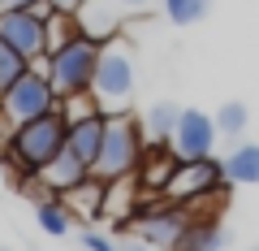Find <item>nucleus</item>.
I'll list each match as a JSON object with an SVG mask.
<instances>
[{
  "label": "nucleus",
  "instance_id": "obj_1",
  "mask_svg": "<svg viewBox=\"0 0 259 251\" xmlns=\"http://www.w3.org/2000/svg\"><path fill=\"white\" fill-rule=\"evenodd\" d=\"M65 130H69V121H65L61 104H56V109L44 113V117H30V121H22V126H13V130L5 134L0 156H5V165H9L18 177L35 182L39 169L65 148Z\"/></svg>",
  "mask_w": 259,
  "mask_h": 251
},
{
  "label": "nucleus",
  "instance_id": "obj_2",
  "mask_svg": "<svg viewBox=\"0 0 259 251\" xmlns=\"http://www.w3.org/2000/svg\"><path fill=\"white\" fill-rule=\"evenodd\" d=\"M143 152H147L143 121H134L130 113H108L104 148H100V160L91 165V173L104 177V182H112V177H130V173H139Z\"/></svg>",
  "mask_w": 259,
  "mask_h": 251
},
{
  "label": "nucleus",
  "instance_id": "obj_3",
  "mask_svg": "<svg viewBox=\"0 0 259 251\" xmlns=\"http://www.w3.org/2000/svg\"><path fill=\"white\" fill-rule=\"evenodd\" d=\"M91 95L104 104V113H125V104L134 100V52L121 35L100 44V65H95Z\"/></svg>",
  "mask_w": 259,
  "mask_h": 251
},
{
  "label": "nucleus",
  "instance_id": "obj_4",
  "mask_svg": "<svg viewBox=\"0 0 259 251\" xmlns=\"http://www.w3.org/2000/svg\"><path fill=\"white\" fill-rule=\"evenodd\" d=\"M56 104H61V95H56L44 61H35V65L22 69V78L9 87V91L0 95V126H5V134H9L13 126H22V121H30V117H44V113H52Z\"/></svg>",
  "mask_w": 259,
  "mask_h": 251
},
{
  "label": "nucleus",
  "instance_id": "obj_5",
  "mask_svg": "<svg viewBox=\"0 0 259 251\" xmlns=\"http://www.w3.org/2000/svg\"><path fill=\"white\" fill-rule=\"evenodd\" d=\"M95 65H100V39H91V35H78L65 48H56V52L44 56V69H48V78H52V87H56L61 100L65 95L91 91Z\"/></svg>",
  "mask_w": 259,
  "mask_h": 251
},
{
  "label": "nucleus",
  "instance_id": "obj_6",
  "mask_svg": "<svg viewBox=\"0 0 259 251\" xmlns=\"http://www.w3.org/2000/svg\"><path fill=\"white\" fill-rule=\"evenodd\" d=\"M225 182H229L225 177V160H216V152L212 156H194V160L177 165V173L164 186V199L190 208L194 199H203V195H225Z\"/></svg>",
  "mask_w": 259,
  "mask_h": 251
},
{
  "label": "nucleus",
  "instance_id": "obj_7",
  "mask_svg": "<svg viewBox=\"0 0 259 251\" xmlns=\"http://www.w3.org/2000/svg\"><path fill=\"white\" fill-rule=\"evenodd\" d=\"M0 39L18 48L30 65L48 56V22L30 9H0Z\"/></svg>",
  "mask_w": 259,
  "mask_h": 251
},
{
  "label": "nucleus",
  "instance_id": "obj_8",
  "mask_svg": "<svg viewBox=\"0 0 259 251\" xmlns=\"http://www.w3.org/2000/svg\"><path fill=\"white\" fill-rule=\"evenodd\" d=\"M190 221H194V217L186 212L182 204H168V199H164V204H156L151 212L139 217V238L151 242V247H160V251H182Z\"/></svg>",
  "mask_w": 259,
  "mask_h": 251
},
{
  "label": "nucleus",
  "instance_id": "obj_9",
  "mask_svg": "<svg viewBox=\"0 0 259 251\" xmlns=\"http://www.w3.org/2000/svg\"><path fill=\"white\" fill-rule=\"evenodd\" d=\"M216 139H221V130H216V117L203 109H182V117H177V130H173V152L182 160H194V156H212L216 152Z\"/></svg>",
  "mask_w": 259,
  "mask_h": 251
},
{
  "label": "nucleus",
  "instance_id": "obj_10",
  "mask_svg": "<svg viewBox=\"0 0 259 251\" xmlns=\"http://www.w3.org/2000/svg\"><path fill=\"white\" fill-rule=\"evenodd\" d=\"M87 177H91V165H87V160L78 156L69 143H65V148L56 152V156L48 160L44 169H39L35 182L44 186L48 195H65V191H74V186H78V182H87Z\"/></svg>",
  "mask_w": 259,
  "mask_h": 251
},
{
  "label": "nucleus",
  "instance_id": "obj_11",
  "mask_svg": "<svg viewBox=\"0 0 259 251\" xmlns=\"http://www.w3.org/2000/svg\"><path fill=\"white\" fill-rule=\"evenodd\" d=\"M139 173L130 177H112V182H104V204H100V221L108 225H130L134 217H139Z\"/></svg>",
  "mask_w": 259,
  "mask_h": 251
},
{
  "label": "nucleus",
  "instance_id": "obj_12",
  "mask_svg": "<svg viewBox=\"0 0 259 251\" xmlns=\"http://www.w3.org/2000/svg\"><path fill=\"white\" fill-rule=\"evenodd\" d=\"M182 156L173 152V143H151V152H143V165H139V182L143 191H164L168 177L177 173Z\"/></svg>",
  "mask_w": 259,
  "mask_h": 251
},
{
  "label": "nucleus",
  "instance_id": "obj_13",
  "mask_svg": "<svg viewBox=\"0 0 259 251\" xmlns=\"http://www.w3.org/2000/svg\"><path fill=\"white\" fill-rule=\"evenodd\" d=\"M104 126H108V113H91V117H82V121H69L65 143H69L87 165H95V160H100V148H104Z\"/></svg>",
  "mask_w": 259,
  "mask_h": 251
},
{
  "label": "nucleus",
  "instance_id": "obj_14",
  "mask_svg": "<svg viewBox=\"0 0 259 251\" xmlns=\"http://www.w3.org/2000/svg\"><path fill=\"white\" fill-rule=\"evenodd\" d=\"M65 208L78 217H87V221H100V204H104V177H87V182H78L74 191H65Z\"/></svg>",
  "mask_w": 259,
  "mask_h": 251
},
{
  "label": "nucleus",
  "instance_id": "obj_15",
  "mask_svg": "<svg viewBox=\"0 0 259 251\" xmlns=\"http://www.w3.org/2000/svg\"><path fill=\"white\" fill-rule=\"evenodd\" d=\"M225 177L238 186H259V143H238L225 160Z\"/></svg>",
  "mask_w": 259,
  "mask_h": 251
},
{
  "label": "nucleus",
  "instance_id": "obj_16",
  "mask_svg": "<svg viewBox=\"0 0 259 251\" xmlns=\"http://www.w3.org/2000/svg\"><path fill=\"white\" fill-rule=\"evenodd\" d=\"M177 117H182V109H177L173 100H160L147 109V117H143V134H147V143H168L177 130Z\"/></svg>",
  "mask_w": 259,
  "mask_h": 251
},
{
  "label": "nucleus",
  "instance_id": "obj_17",
  "mask_svg": "<svg viewBox=\"0 0 259 251\" xmlns=\"http://www.w3.org/2000/svg\"><path fill=\"white\" fill-rule=\"evenodd\" d=\"M35 221L44 225V234H56V238H65V234L74 230V212L65 208L61 195H44L35 204Z\"/></svg>",
  "mask_w": 259,
  "mask_h": 251
},
{
  "label": "nucleus",
  "instance_id": "obj_18",
  "mask_svg": "<svg viewBox=\"0 0 259 251\" xmlns=\"http://www.w3.org/2000/svg\"><path fill=\"white\" fill-rule=\"evenodd\" d=\"M221 247H225V230L216 221H199V217H194L190 230H186L182 251H221Z\"/></svg>",
  "mask_w": 259,
  "mask_h": 251
},
{
  "label": "nucleus",
  "instance_id": "obj_19",
  "mask_svg": "<svg viewBox=\"0 0 259 251\" xmlns=\"http://www.w3.org/2000/svg\"><path fill=\"white\" fill-rule=\"evenodd\" d=\"M78 35H87L78 13H52V18H48V52L65 48L69 39H78Z\"/></svg>",
  "mask_w": 259,
  "mask_h": 251
},
{
  "label": "nucleus",
  "instance_id": "obj_20",
  "mask_svg": "<svg viewBox=\"0 0 259 251\" xmlns=\"http://www.w3.org/2000/svg\"><path fill=\"white\" fill-rule=\"evenodd\" d=\"M207 9H212V0H164V13L173 26H194L207 18Z\"/></svg>",
  "mask_w": 259,
  "mask_h": 251
},
{
  "label": "nucleus",
  "instance_id": "obj_21",
  "mask_svg": "<svg viewBox=\"0 0 259 251\" xmlns=\"http://www.w3.org/2000/svg\"><path fill=\"white\" fill-rule=\"evenodd\" d=\"M26 65H30L26 56H22L18 48H9L5 39H0V95H5V91H9V87L22 78V69H26Z\"/></svg>",
  "mask_w": 259,
  "mask_h": 251
},
{
  "label": "nucleus",
  "instance_id": "obj_22",
  "mask_svg": "<svg viewBox=\"0 0 259 251\" xmlns=\"http://www.w3.org/2000/svg\"><path fill=\"white\" fill-rule=\"evenodd\" d=\"M246 121H250L246 104L229 100V104H221V113H216V130H221V134H229V139H238V134L246 130Z\"/></svg>",
  "mask_w": 259,
  "mask_h": 251
},
{
  "label": "nucleus",
  "instance_id": "obj_23",
  "mask_svg": "<svg viewBox=\"0 0 259 251\" xmlns=\"http://www.w3.org/2000/svg\"><path fill=\"white\" fill-rule=\"evenodd\" d=\"M61 113H65V121H82V117H91V113H104V104L95 100L91 91H82V95H65Z\"/></svg>",
  "mask_w": 259,
  "mask_h": 251
},
{
  "label": "nucleus",
  "instance_id": "obj_24",
  "mask_svg": "<svg viewBox=\"0 0 259 251\" xmlns=\"http://www.w3.org/2000/svg\"><path fill=\"white\" fill-rule=\"evenodd\" d=\"M78 242H82L87 251H121L117 242H112L108 234H100V230H87V234H78Z\"/></svg>",
  "mask_w": 259,
  "mask_h": 251
},
{
  "label": "nucleus",
  "instance_id": "obj_25",
  "mask_svg": "<svg viewBox=\"0 0 259 251\" xmlns=\"http://www.w3.org/2000/svg\"><path fill=\"white\" fill-rule=\"evenodd\" d=\"M52 9H56V13H82L87 0H52Z\"/></svg>",
  "mask_w": 259,
  "mask_h": 251
},
{
  "label": "nucleus",
  "instance_id": "obj_26",
  "mask_svg": "<svg viewBox=\"0 0 259 251\" xmlns=\"http://www.w3.org/2000/svg\"><path fill=\"white\" fill-rule=\"evenodd\" d=\"M104 5H117V9H143L147 0H104Z\"/></svg>",
  "mask_w": 259,
  "mask_h": 251
},
{
  "label": "nucleus",
  "instance_id": "obj_27",
  "mask_svg": "<svg viewBox=\"0 0 259 251\" xmlns=\"http://www.w3.org/2000/svg\"><path fill=\"white\" fill-rule=\"evenodd\" d=\"M30 5H39V0H0V9H30Z\"/></svg>",
  "mask_w": 259,
  "mask_h": 251
},
{
  "label": "nucleus",
  "instance_id": "obj_28",
  "mask_svg": "<svg viewBox=\"0 0 259 251\" xmlns=\"http://www.w3.org/2000/svg\"><path fill=\"white\" fill-rule=\"evenodd\" d=\"M121 251H160V247H151V242H143V238H134V242H125Z\"/></svg>",
  "mask_w": 259,
  "mask_h": 251
}]
</instances>
